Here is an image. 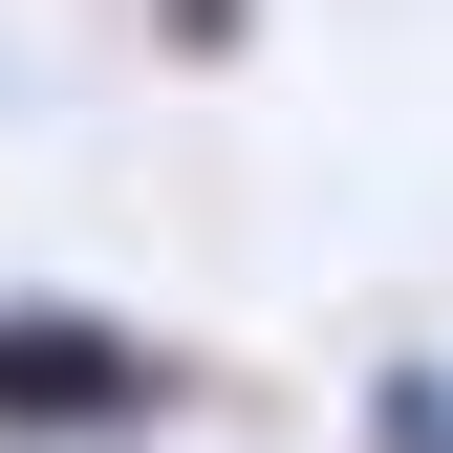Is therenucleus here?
Returning <instances> with one entry per match:
<instances>
[{
    "label": "nucleus",
    "instance_id": "f257e3e1",
    "mask_svg": "<svg viewBox=\"0 0 453 453\" xmlns=\"http://www.w3.org/2000/svg\"><path fill=\"white\" fill-rule=\"evenodd\" d=\"M173 411H195V367L108 280H0V453H151Z\"/></svg>",
    "mask_w": 453,
    "mask_h": 453
},
{
    "label": "nucleus",
    "instance_id": "f03ea898",
    "mask_svg": "<svg viewBox=\"0 0 453 453\" xmlns=\"http://www.w3.org/2000/svg\"><path fill=\"white\" fill-rule=\"evenodd\" d=\"M346 453H453V346H388L346 388Z\"/></svg>",
    "mask_w": 453,
    "mask_h": 453
},
{
    "label": "nucleus",
    "instance_id": "7ed1b4c3",
    "mask_svg": "<svg viewBox=\"0 0 453 453\" xmlns=\"http://www.w3.org/2000/svg\"><path fill=\"white\" fill-rule=\"evenodd\" d=\"M151 65H259V0H130Z\"/></svg>",
    "mask_w": 453,
    "mask_h": 453
}]
</instances>
